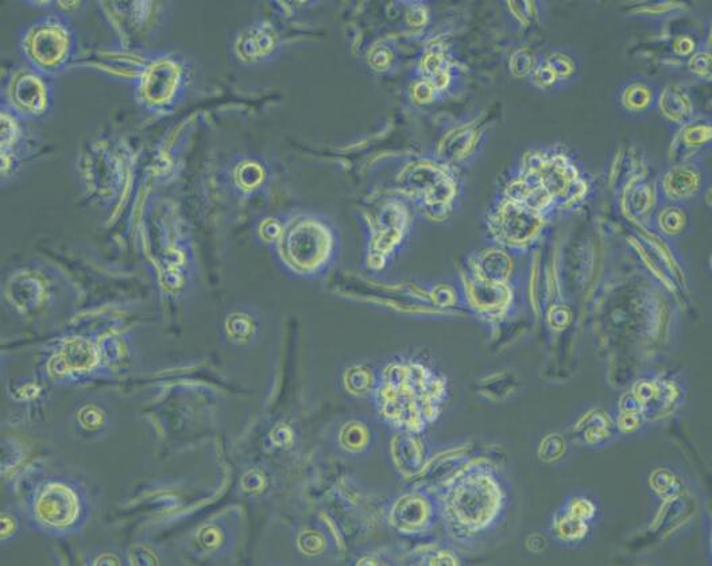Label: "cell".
<instances>
[{
  "mask_svg": "<svg viewBox=\"0 0 712 566\" xmlns=\"http://www.w3.org/2000/svg\"><path fill=\"white\" fill-rule=\"evenodd\" d=\"M371 398L379 422L392 432L424 434L443 413L450 383L420 356H397L378 371Z\"/></svg>",
  "mask_w": 712,
  "mask_h": 566,
  "instance_id": "cell-1",
  "label": "cell"
},
{
  "mask_svg": "<svg viewBox=\"0 0 712 566\" xmlns=\"http://www.w3.org/2000/svg\"><path fill=\"white\" fill-rule=\"evenodd\" d=\"M433 491L441 526L455 544L468 546L485 540L508 515V480L487 460L471 459Z\"/></svg>",
  "mask_w": 712,
  "mask_h": 566,
  "instance_id": "cell-2",
  "label": "cell"
},
{
  "mask_svg": "<svg viewBox=\"0 0 712 566\" xmlns=\"http://www.w3.org/2000/svg\"><path fill=\"white\" fill-rule=\"evenodd\" d=\"M588 195V182L570 155L561 150H533L524 154L517 176L505 186L503 197L545 216L570 211Z\"/></svg>",
  "mask_w": 712,
  "mask_h": 566,
  "instance_id": "cell-3",
  "label": "cell"
},
{
  "mask_svg": "<svg viewBox=\"0 0 712 566\" xmlns=\"http://www.w3.org/2000/svg\"><path fill=\"white\" fill-rule=\"evenodd\" d=\"M273 248L286 273L296 278L316 279L335 265L340 254V238L327 217L299 213L282 222Z\"/></svg>",
  "mask_w": 712,
  "mask_h": 566,
  "instance_id": "cell-4",
  "label": "cell"
},
{
  "mask_svg": "<svg viewBox=\"0 0 712 566\" xmlns=\"http://www.w3.org/2000/svg\"><path fill=\"white\" fill-rule=\"evenodd\" d=\"M88 515V496L84 488L65 476L42 479L27 496V521L45 536H72L84 526Z\"/></svg>",
  "mask_w": 712,
  "mask_h": 566,
  "instance_id": "cell-5",
  "label": "cell"
},
{
  "mask_svg": "<svg viewBox=\"0 0 712 566\" xmlns=\"http://www.w3.org/2000/svg\"><path fill=\"white\" fill-rule=\"evenodd\" d=\"M19 50L27 67L53 77L67 71L76 61L79 41L67 15L53 13L36 19L22 30Z\"/></svg>",
  "mask_w": 712,
  "mask_h": 566,
  "instance_id": "cell-6",
  "label": "cell"
},
{
  "mask_svg": "<svg viewBox=\"0 0 712 566\" xmlns=\"http://www.w3.org/2000/svg\"><path fill=\"white\" fill-rule=\"evenodd\" d=\"M191 83V65L187 58L173 52L149 54L135 79L134 96L143 110L169 114L185 98Z\"/></svg>",
  "mask_w": 712,
  "mask_h": 566,
  "instance_id": "cell-7",
  "label": "cell"
},
{
  "mask_svg": "<svg viewBox=\"0 0 712 566\" xmlns=\"http://www.w3.org/2000/svg\"><path fill=\"white\" fill-rule=\"evenodd\" d=\"M401 192L429 219L444 220L459 197L458 177L441 161L412 162L398 177Z\"/></svg>",
  "mask_w": 712,
  "mask_h": 566,
  "instance_id": "cell-8",
  "label": "cell"
},
{
  "mask_svg": "<svg viewBox=\"0 0 712 566\" xmlns=\"http://www.w3.org/2000/svg\"><path fill=\"white\" fill-rule=\"evenodd\" d=\"M389 529L405 540H424L441 526L439 502L431 488L416 486L389 500L385 509Z\"/></svg>",
  "mask_w": 712,
  "mask_h": 566,
  "instance_id": "cell-9",
  "label": "cell"
},
{
  "mask_svg": "<svg viewBox=\"0 0 712 566\" xmlns=\"http://www.w3.org/2000/svg\"><path fill=\"white\" fill-rule=\"evenodd\" d=\"M684 398L686 391L672 375H645L619 398L618 412L638 414L645 424H656L675 414Z\"/></svg>",
  "mask_w": 712,
  "mask_h": 566,
  "instance_id": "cell-10",
  "label": "cell"
},
{
  "mask_svg": "<svg viewBox=\"0 0 712 566\" xmlns=\"http://www.w3.org/2000/svg\"><path fill=\"white\" fill-rule=\"evenodd\" d=\"M549 217L502 197L491 209L487 227L494 242L509 253H525L539 242Z\"/></svg>",
  "mask_w": 712,
  "mask_h": 566,
  "instance_id": "cell-11",
  "label": "cell"
},
{
  "mask_svg": "<svg viewBox=\"0 0 712 566\" xmlns=\"http://www.w3.org/2000/svg\"><path fill=\"white\" fill-rule=\"evenodd\" d=\"M53 106L52 77L30 67L11 69L3 83L2 107L19 119L33 120L46 118Z\"/></svg>",
  "mask_w": 712,
  "mask_h": 566,
  "instance_id": "cell-12",
  "label": "cell"
},
{
  "mask_svg": "<svg viewBox=\"0 0 712 566\" xmlns=\"http://www.w3.org/2000/svg\"><path fill=\"white\" fill-rule=\"evenodd\" d=\"M463 306L483 323L501 325L517 309V292L514 283H497L463 274L460 285Z\"/></svg>",
  "mask_w": 712,
  "mask_h": 566,
  "instance_id": "cell-13",
  "label": "cell"
},
{
  "mask_svg": "<svg viewBox=\"0 0 712 566\" xmlns=\"http://www.w3.org/2000/svg\"><path fill=\"white\" fill-rule=\"evenodd\" d=\"M410 226V213L404 201L389 200L382 205L371 223L369 259L374 266L388 262L404 242Z\"/></svg>",
  "mask_w": 712,
  "mask_h": 566,
  "instance_id": "cell-14",
  "label": "cell"
},
{
  "mask_svg": "<svg viewBox=\"0 0 712 566\" xmlns=\"http://www.w3.org/2000/svg\"><path fill=\"white\" fill-rule=\"evenodd\" d=\"M331 445L336 455L347 460L366 459L378 444L377 426L369 417L346 416L332 425Z\"/></svg>",
  "mask_w": 712,
  "mask_h": 566,
  "instance_id": "cell-15",
  "label": "cell"
},
{
  "mask_svg": "<svg viewBox=\"0 0 712 566\" xmlns=\"http://www.w3.org/2000/svg\"><path fill=\"white\" fill-rule=\"evenodd\" d=\"M706 181L703 166L694 161L671 166L661 177L657 188L664 201L684 204L703 195Z\"/></svg>",
  "mask_w": 712,
  "mask_h": 566,
  "instance_id": "cell-16",
  "label": "cell"
},
{
  "mask_svg": "<svg viewBox=\"0 0 712 566\" xmlns=\"http://www.w3.org/2000/svg\"><path fill=\"white\" fill-rule=\"evenodd\" d=\"M390 456L394 468L405 479H417L432 459L424 434L393 432Z\"/></svg>",
  "mask_w": 712,
  "mask_h": 566,
  "instance_id": "cell-17",
  "label": "cell"
},
{
  "mask_svg": "<svg viewBox=\"0 0 712 566\" xmlns=\"http://www.w3.org/2000/svg\"><path fill=\"white\" fill-rule=\"evenodd\" d=\"M280 49V37L270 23H254L239 33L234 44L235 56L243 64H258L276 56Z\"/></svg>",
  "mask_w": 712,
  "mask_h": 566,
  "instance_id": "cell-18",
  "label": "cell"
},
{
  "mask_svg": "<svg viewBox=\"0 0 712 566\" xmlns=\"http://www.w3.org/2000/svg\"><path fill=\"white\" fill-rule=\"evenodd\" d=\"M656 182L648 180L644 173L626 181L622 191V209L628 219L638 226L649 223L660 204Z\"/></svg>",
  "mask_w": 712,
  "mask_h": 566,
  "instance_id": "cell-19",
  "label": "cell"
},
{
  "mask_svg": "<svg viewBox=\"0 0 712 566\" xmlns=\"http://www.w3.org/2000/svg\"><path fill=\"white\" fill-rule=\"evenodd\" d=\"M712 129L708 119L696 118L680 126L668 150L671 166L698 160L699 154L711 145Z\"/></svg>",
  "mask_w": 712,
  "mask_h": 566,
  "instance_id": "cell-20",
  "label": "cell"
},
{
  "mask_svg": "<svg viewBox=\"0 0 712 566\" xmlns=\"http://www.w3.org/2000/svg\"><path fill=\"white\" fill-rule=\"evenodd\" d=\"M464 273L482 281L514 283L516 263L509 251L501 247H491L468 259Z\"/></svg>",
  "mask_w": 712,
  "mask_h": 566,
  "instance_id": "cell-21",
  "label": "cell"
},
{
  "mask_svg": "<svg viewBox=\"0 0 712 566\" xmlns=\"http://www.w3.org/2000/svg\"><path fill=\"white\" fill-rule=\"evenodd\" d=\"M618 433L614 418L603 410H590L574 426L575 437L584 447H605Z\"/></svg>",
  "mask_w": 712,
  "mask_h": 566,
  "instance_id": "cell-22",
  "label": "cell"
},
{
  "mask_svg": "<svg viewBox=\"0 0 712 566\" xmlns=\"http://www.w3.org/2000/svg\"><path fill=\"white\" fill-rule=\"evenodd\" d=\"M656 108L665 120L679 127L694 119V104L690 95L679 85H667L661 89Z\"/></svg>",
  "mask_w": 712,
  "mask_h": 566,
  "instance_id": "cell-23",
  "label": "cell"
},
{
  "mask_svg": "<svg viewBox=\"0 0 712 566\" xmlns=\"http://www.w3.org/2000/svg\"><path fill=\"white\" fill-rule=\"evenodd\" d=\"M481 131L475 124L459 127L441 139L437 157L439 161L450 165L451 162L464 160L477 147Z\"/></svg>",
  "mask_w": 712,
  "mask_h": 566,
  "instance_id": "cell-24",
  "label": "cell"
},
{
  "mask_svg": "<svg viewBox=\"0 0 712 566\" xmlns=\"http://www.w3.org/2000/svg\"><path fill=\"white\" fill-rule=\"evenodd\" d=\"M594 523L576 517L571 511L561 507L551 519L549 531L553 540L564 546H576L586 541Z\"/></svg>",
  "mask_w": 712,
  "mask_h": 566,
  "instance_id": "cell-25",
  "label": "cell"
},
{
  "mask_svg": "<svg viewBox=\"0 0 712 566\" xmlns=\"http://www.w3.org/2000/svg\"><path fill=\"white\" fill-rule=\"evenodd\" d=\"M657 91L655 85L644 79L628 81L618 93V103L628 114L641 115L656 107Z\"/></svg>",
  "mask_w": 712,
  "mask_h": 566,
  "instance_id": "cell-26",
  "label": "cell"
},
{
  "mask_svg": "<svg viewBox=\"0 0 712 566\" xmlns=\"http://www.w3.org/2000/svg\"><path fill=\"white\" fill-rule=\"evenodd\" d=\"M652 222L661 236L675 239L687 234L691 217L684 204L665 201L664 204H659L657 207Z\"/></svg>",
  "mask_w": 712,
  "mask_h": 566,
  "instance_id": "cell-27",
  "label": "cell"
},
{
  "mask_svg": "<svg viewBox=\"0 0 712 566\" xmlns=\"http://www.w3.org/2000/svg\"><path fill=\"white\" fill-rule=\"evenodd\" d=\"M335 538L321 523L304 526L297 537V546L305 557L327 558L336 552Z\"/></svg>",
  "mask_w": 712,
  "mask_h": 566,
  "instance_id": "cell-28",
  "label": "cell"
},
{
  "mask_svg": "<svg viewBox=\"0 0 712 566\" xmlns=\"http://www.w3.org/2000/svg\"><path fill=\"white\" fill-rule=\"evenodd\" d=\"M269 178L266 164L257 158H243L232 170V180L239 192L250 196L261 191Z\"/></svg>",
  "mask_w": 712,
  "mask_h": 566,
  "instance_id": "cell-29",
  "label": "cell"
},
{
  "mask_svg": "<svg viewBox=\"0 0 712 566\" xmlns=\"http://www.w3.org/2000/svg\"><path fill=\"white\" fill-rule=\"evenodd\" d=\"M421 72L424 80L435 85L437 91H443L451 81V62L448 61L447 54L443 46H433L423 61H421Z\"/></svg>",
  "mask_w": 712,
  "mask_h": 566,
  "instance_id": "cell-30",
  "label": "cell"
},
{
  "mask_svg": "<svg viewBox=\"0 0 712 566\" xmlns=\"http://www.w3.org/2000/svg\"><path fill=\"white\" fill-rule=\"evenodd\" d=\"M226 332L228 339L235 341L236 344H246L254 339L257 324L247 313L231 314L226 320Z\"/></svg>",
  "mask_w": 712,
  "mask_h": 566,
  "instance_id": "cell-31",
  "label": "cell"
},
{
  "mask_svg": "<svg viewBox=\"0 0 712 566\" xmlns=\"http://www.w3.org/2000/svg\"><path fill=\"white\" fill-rule=\"evenodd\" d=\"M564 509L571 511L576 517L584 519V521L595 523L599 515V507L594 499L586 495H574L566 500L563 505Z\"/></svg>",
  "mask_w": 712,
  "mask_h": 566,
  "instance_id": "cell-32",
  "label": "cell"
},
{
  "mask_svg": "<svg viewBox=\"0 0 712 566\" xmlns=\"http://www.w3.org/2000/svg\"><path fill=\"white\" fill-rule=\"evenodd\" d=\"M204 531L205 540L203 538L201 544L205 545V549L210 550V552L214 554L227 549L228 540H230L231 536V533H228V527L223 526L220 522H216L205 526Z\"/></svg>",
  "mask_w": 712,
  "mask_h": 566,
  "instance_id": "cell-33",
  "label": "cell"
},
{
  "mask_svg": "<svg viewBox=\"0 0 712 566\" xmlns=\"http://www.w3.org/2000/svg\"><path fill=\"white\" fill-rule=\"evenodd\" d=\"M544 61L547 62L549 67L553 69V72L556 73L560 84L570 81L572 77L576 75V71H578V65H576L574 58L568 56L566 53H553L551 56L545 58Z\"/></svg>",
  "mask_w": 712,
  "mask_h": 566,
  "instance_id": "cell-34",
  "label": "cell"
},
{
  "mask_svg": "<svg viewBox=\"0 0 712 566\" xmlns=\"http://www.w3.org/2000/svg\"><path fill=\"white\" fill-rule=\"evenodd\" d=\"M567 444L560 434L552 433L541 440L539 447V457L545 463H555L566 453Z\"/></svg>",
  "mask_w": 712,
  "mask_h": 566,
  "instance_id": "cell-35",
  "label": "cell"
},
{
  "mask_svg": "<svg viewBox=\"0 0 712 566\" xmlns=\"http://www.w3.org/2000/svg\"><path fill=\"white\" fill-rule=\"evenodd\" d=\"M536 65L537 62L534 60L533 53L526 48L518 49L517 52L510 57V72H512L513 76L520 77V79L532 75Z\"/></svg>",
  "mask_w": 712,
  "mask_h": 566,
  "instance_id": "cell-36",
  "label": "cell"
},
{
  "mask_svg": "<svg viewBox=\"0 0 712 566\" xmlns=\"http://www.w3.org/2000/svg\"><path fill=\"white\" fill-rule=\"evenodd\" d=\"M529 77L532 83L540 89H551L560 84L556 73L545 61L537 62L536 68L533 69L532 75Z\"/></svg>",
  "mask_w": 712,
  "mask_h": 566,
  "instance_id": "cell-37",
  "label": "cell"
},
{
  "mask_svg": "<svg viewBox=\"0 0 712 566\" xmlns=\"http://www.w3.org/2000/svg\"><path fill=\"white\" fill-rule=\"evenodd\" d=\"M690 71L699 79H711V54L708 52L695 53L688 62Z\"/></svg>",
  "mask_w": 712,
  "mask_h": 566,
  "instance_id": "cell-38",
  "label": "cell"
},
{
  "mask_svg": "<svg viewBox=\"0 0 712 566\" xmlns=\"http://www.w3.org/2000/svg\"><path fill=\"white\" fill-rule=\"evenodd\" d=\"M656 475L657 478L653 479L657 480V483H652V486L655 487L653 490H655L657 495H660L663 499L672 498L673 494L677 491L675 476H672L667 471H657Z\"/></svg>",
  "mask_w": 712,
  "mask_h": 566,
  "instance_id": "cell-39",
  "label": "cell"
},
{
  "mask_svg": "<svg viewBox=\"0 0 712 566\" xmlns=\"http://www.w3.org/2000/svg\"><path fill=\"white\" fill-rule=\"evenodd\" d=\"M509 9L522 25L528 26L537 17L536 2H509Z\"/></svg>",
  "mask_w": 712,
  "mask_h": 566,
  "instance_id": "cell-40",
  "label": "cell"
},
{
  "mask_svg": "<svg viewBox=\"0 0 712 566\" xmlns=\"http://www.w3.org/2000/svg\"><path fill=\"white\" fill-rule=\"evenodd\" d=\"M548 321L549 325L557 329V331H560L561 328H566L571 321L570 309L564 305L553 306V308L549 310Z\"/></svg>",
  "mask_w": 712,
  "mask_h": 566,
  "instance_id": "cell-41",
  "label": "cell"
},
{
  "mask_svg": "<svg viewBox=\"0 0 712 566\" xmlns=\"http://www.w3.org/2000/svg\"><path fill=\"white\" fill-rule=\"evenodd\" d=\"M437 93H439V91H437L435 85L424 79L413 87V98L421 104L433 102Z\"/></svg>",
  "mask_w": 712,
  "mask_h": 566,
  "instance_id": "cell-42",
  "label": "cell"
},
{
  "mask_svg": "<svg viewBox=\"0 0 712 566\" xmlns=\"http://www.w3.org/2000/svg\"><path fill=\"white\" fill-rule=\"evenodd\" d=\"M676 49L677 52L680 54H688L692 52V49H694V46H692V42L690 41V38H680L679 41H677L676 44Z\"/></svg>",
  "mask_w": 712,
  "mask_h": 566,
  "instance_id": "cell-43",
  "label": "cell"
}]
</instances>
